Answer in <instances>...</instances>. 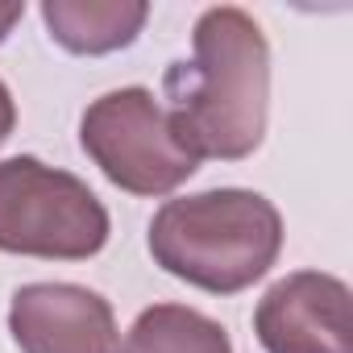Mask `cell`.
<instances>
[{
	"label": "cell",
	"mask_w": 353,
	"mask_h": 353,
	"mask_svg": "<svg viewBox=\"0 0 353 353\" xmlns=\"http://www.w3.org/2000/svg\"><path fill=\"white\" fill-rule=\"evenodd\" d=\"M166 112L183 145L204 162H241L266 137L270 46L262 26L233 5L204 9L192 30V63H170Z\"/></svg>",
	"instance_id": "cell-1"
},
{
	"label": "cell",
	"mask_w": 353,
	"mask_h": 353,
	"mask_svg": "<svg viewBox=\"0 0 353 353\" xmlns=\"http://www.w3.org/2000/svg\"><path fill=\"white\" fill-rule=\"evenodd\" d=\"M283 250V216L262 192L212 188L166 200L150 221L154 262L208 295H237L270 274Z\"/></svg>",
	"instance_id": "cell-2"
},
{
	"label": "cell",
	"mask_w": 353,
	"mask_h": 353,
	"mask_svg": "<svg viewBox=\"0 0 353 353\" xmlns=\"http://www.w3.org/2000/svg\"><path fill=\"white\" fill-rule=\"evenodd\" d=\"M108 245V208L71 170L34 154L0 162V250L46 262H83Z\"/></svg>",
	"instance_id": "cell-3"
},
{
	"label": "cell",
	"mask_w": 353,
	"mask_h": 353,
	"mask_svg": "<svg viewBox=\"0 0 353 353\" xmlns=\"http://www.w3.org/2000/svg\"><path fill=\"white\" fill-rule=\"evenodd\" d=\"M79 145L112 188L145 200L179 192L200 170V158L174 133L150 88H117L92 100L79 121Z\"/></svg>",
	"instance_id": "cell-4"
},
{
	"label": "cell",
	"mask_w": 353,
	"mask_h": 353,
	"mask_svg": "<svg viewBox=\"0 0 353 353\" xmlns=\"http://www.w3.org/2000/svg\"><path fill=\"white\" fill-rule=\"evenodd\" d=\"M254 336L266 353H353V295L336 274L295 270L258 299Z\"/></svg>",
	"instance_id": "cell-5"
},
{
	"label": "cell",
	"mask_w": 353,
	"mask_h": 353,
	"mask_svg": "<svg viewBox=\"0 0 353 353\" xmlns=\"http://www.w3.org/2000/svg\"><path fill=\"white\" fill-rule=\"evenodd\" d=\"M21 353H121L112 303L79 283H26L9 303Z\"/></svg>",
	"instance_id": "cell-6"
},
{
	"label": "cell",
	"mask_w": 353,
	"mask_h": 353,
	"mask_svg": "<svg viewBox=\"0 0 353 353\" xmlns=\"http://www.w3.org/2000/svg\"><path fill=\"white\" fill-rule=\"evenodd\" d=\"M42 21L63 50L96 59L133 46L150 21V5L145 0H46Z\"/></svg>",
	"instance_id": "cell-7"
},
{
	"label": "cell",
	"mask_w": 353,
	"mask_h": 353,
	"mask_svg": "<svg viewBox=\"0 0 353 353\" xmlns=\"http://www.w3.org/2000/svg\"><path fill=\"white\" fill-rule=\"evenodd\" d=\"M121 353H233V341L221 320L196 307L154 303L133 320Z\"/></svg>",
	"instance_id": "cell-8"
},
{
	"label": "cell",
	"mask_w": 353,
	"mask_h": 353,
	"mask_svg": "<svg viewBox=\"0 0 353 353\" xmlns=\"http://www.w3.org/2000/svg\"><path fill=\"white\" fill-rule=\"evenodd\" d=\"M13 125H17V104H13V92L0 83V145L13 137Z\"/></svg>",
	"instance_id": "cell-9"
},
{
	"label": "cell",
	"mask_w": 353,
	"mask_h": 353,
	"mask_svg": "<svg viewBox=\"0 0 353 353\" xmlns=\"http://www.w3.org/2000/svg\"><path fill=\"white\" fill-rule=\"evenodd\" d=\"M26 17V5L21 0H0V42H5L13 34V26Z\"/></svg>",
	"instance_id": "cell-10"
}]
</instances>
